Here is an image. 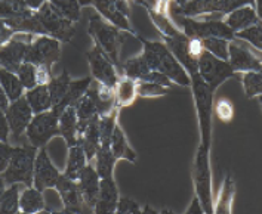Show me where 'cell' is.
I'll list each match as a JSON object with an SVG mask.
<instances>
[{
  "label": "cell",
  "instance_id": "obj_21",
  "mask_svg": "<svg viewBox=\"0 0 262 214\" xmlns=\"http://www.w3.org/2000/svg\"><path fill=\"white\" fill-rule=\"evenodd\" d=\"M99 118H101V115H99V114H95V115L89 120V123H88V127H86V130H84V133H83L82 137L77 139V145H82L88 160H92V158L97 155L98 149L101 148Z\"/></svg>",
  "mask_w": 262,
  "mask_h": 214
},
{
  "label": "cell",
  "instance_id": "obj_46",
  "mask_svg": "<svg viewBox=\"0 0 262 214\" xmlns=\"http://www.w3.org/2000/svg\"><path fill=\"white\" fill-rule=\"evenodd\" d=\"M9 129H11V126H9L8 120H6L5 114L2 112V115H0V139H2V142H5V144H8Z\"/></svg>",
  "mask_w": 262,
  "mask_h": 214
},
{
  "label": "cell",
  "instance_id": "obj_49",
  "mask_svg": "<svg viewBox=\"0 0 262 214\" xmlns=\"http://www.w3.org/2000/svg\"><path fill=\"white\" fill-rule=\"evenodd\" d=\"M187 213H203V208L200 207V202H199V197H195L191 204V207L187 210Z\"/></svg>",
  "mask_w": 262,
  "mask_h": 214
},
{
  "label": "cell",
  "instance_id": "obj_30",
  "mask_svg": "<svg viewBox=\"0 0 262 214\" xmlns=\"http://www.w3.org/2000/svg\"><path fill=\"white\" fill-rule=\"evenodd\" d=\"M36 11H31L26 2H2L0 3V15L2 19H12V18H31Z\"/></svg>",
  "mask_w": 262,
  "mask_h": 214
},
{
  "label": "cell",
  "instance_id": "obj_48",
  "mask_svg": "<svg viewBox=\"0 0 262 214\" xmlns=\"http://www.w3.org/2000/svg\"><path fill=\"white\" fill-rule=\"evenodd\" d=\"M9 98H8V94L5 93V90H2L0 89V105H2V112H6L8 111V108H9Z\"/></svg>",
  "mask_w": 262,
  "mask_h": 214
},
{
  "label": "cell",
  "instance_id": "obj_25",
  "mask_svg": "<svg viewBox=\"0 0 262 214\" xmlns=\"http://www.w3.org/2000/svg\"><path fill=\"white\" fill-rule=\"evenodd\" d=\"M111 151H113L116 160H127L130 162H135V160H137L135 152L127 145V140L124 137L123 130L117 124L114 127L113 137H111Z\"/></svg>",
  "mask_w": 262,
  "mask_h": 214
},
{
  "label": "cell",
  "instance_id": "obj_13",
  "mask_svg": "<svg viewBox=\"0 0 262 214\" xmlns=\"http://www.w3.org/2000/svg\"><path fill=\"white\" fill-rule=\"evenodd\" d=\"M207 148L200 147L195 160V186L199 200L205 204V211L212 213V200H210V174H209V157Z\"/></svg>",
  "mask_w": 262,
  "mask_h": 214
},
{
  "label": "cell",
  "instance_id": "obj_7",
  "mask_svg": "<svg viewBox=\"0 0 262 214\" xmlns=\"http://www.w3.org/2000/svg\"><path fill=\"white\" fill-rule=\"evenodd\" d=\"M54 136H61L58 114L51 109L33 117L27 127V137L33 147L43 148Z\"/></svg>",
  "mask_w": 262,
  "mask_h": 214
},
{
  "label": "cell",
  "instance_id": "obj_47",
  "mask_svg": "<svg viewBox=\"0 0 262 214\" xmlns=\"http://www.w3.org/2000/svg\"><path fill=\"white\" fill-rule=\"evenodd\" d=\"M15 31H12L11 28H8L5 24H2V37H0V41L2 44H6L8 41L11 40V37L14 36Z\"/></svg>",
  "mask_w": 262,
  "mask_h": 214
},
{
  "label": "cell",
  "instance_id": "obj_28",
  "mask_svg": "<svg viewBox=\"0 0 262 214\" xmlns=\"http://www.w3.org/2000/svg\"><path fill=\"white\" fill-rule=\"evenodd\" d=\"M86 154L82 145L70 148L69 161H67V169H66V176H69L71 180H77L79 174L83 169L86 167Z\"/></svg>",
  "mask_w": 262,
  "mask_h": 214
},
{
  "label": "cell",
  "instance_id": "obj_44",
  "mask_svg": "<svg viewBox=\"0 0 262 214\" xmlns=\"http://www.w3.org/2000/svg\"><path fill=\"white\" fill-rule=\"evenodd\" d=\"M117 213H141L138 204L134 200L127 198V197H122L119 202H117Z\"/></svg>",
  "mask_w": 262,
  "mask_h": 214
},
{
  "label": "cell",
  "instance_id": "obj_4",
  "mask_svg": "<svg viewBox=\"0 0 262 214\" xmlns=\"http://www.w3.org/2000/svg\"><path fill=\"white\" fill-rule=\"evenodd\" d=\"M172 16L175 18V21L180 26H182L184 34L190 40H205V39H210V37L224 39L227 41L235 40L234 33L222 21H197V19L181 16L173 11H172Z\"/></svg>",
  "mask_w": 262,
  "mask_h": 214
},
{
  "label": "cell",
  "instance_id": "obj_41",
  "mask_svg": "<svg viewBox=\"0 0 262 214\" xmlns=\"http://www.w3.org/2000/svg\"><path fill=\"white\" fill-rule=\"evenodd\" d=\"M137 93L145 98H154V96H163L167 93V87L160 86L157 83L150 81H138L137 83Z\"/></svg>",
  "mask_w": 262,
  "mask_h": 214
},
{
  "label": "cell",
  "instance_id": "obj_10",
  "mask_svg": "<svg viewBox=\"0 0 262 214\" xmlns=\"http://www.w3.org/2000/svg\"><path fill=\"white\" fill-rule=\"evenodd\" d=\"M34 34H18L14 39L2 44V68L9 73H18V69L24 64L30 44L34 41Z\"/></svg>",
  "mask_w": 262,
  "mask_h": 214
},
{
  "label": "cell",
  "instance_id": "obj_9",
  "mask_svg": "<svg viewBox=\"0 0 262 214\" xmlns=\"http://www.w3.org/2000/svg\"><path fill=\"white\" fill-rule=\"evenodd\" d=\"M59 58H61L59 41L48 36H39L30 44L24 62H30L36 67H46L52 71V65L59 61Z\"/></svg>",
  "mask_w": 262,
  "mask_h": 214
},
{
  "label": "cell",
  "instance_id": "obj_35",
  "mask_svg": "<svg viewBox=\"0 0 262 214\" xmlns=\"http://www.w3.org/2000/svg\"><path fill=\"white\" fill-rule=\"evenodd\" d=\"M202 41V46L205 47L209 54L216 56L221 61H228V41L224 39H216V37H210V39H205Z\"/></svg>",
  "mask_w": 262,
  "mask_h": 214
},
{
  "label": "cell",
  "instance_id": "obj_42",
  "mask_svg": "<svg viewBox=\"0 0 262 214\" xmlns=\"http://www.w3.org/2000/svg\"><path fill=\"white\" fill-rule=\"evenodd\" d=\"M215 111H216L218 118L222 121H225V123L231 121L233 115H234V109H233L231 102H230L228 99H224V98L216 102V108H215Z\"/></svg>",
  "mask_w": 262,
  "mask_h": 214
},
{
  "label": "cell",
  "instance_id": "obj_12",
  "mask_svg": "<svg viewBox=\"0 0 262 214\" xmlns=\"http://www.w3.org/2000/svg\"><path fill=\"white\" fill-rule=\"evenodd\" d=\"M56 191L61 195V200L64 202V211L66 213H84L92 211L83 201L82 192L77 180H71L69 176L59 174V179L56 182Z\"/></svg>",
  "mask_w": 262,
  "mask_h": 214
},
{
  "label": "cell",
  "instance_id": "obj_17",
  "mask_svg": "<svg viewBox=\"0 0 262 214\" xmlns=\"http://www.w3.org/2000/svg\"><path fill=\"white\" fill-rule=\"evenodd\" d=\"M77 183L80 187L84 204L91 210H94L98 202V195H99V174L98 172L94 167L86 165L79 174Z\"/></svg>",
  "mask_w": 262,
  "mask_h": 214
},
{
  "label": "cell",
  "instance_id": "obj_38",
  "mask_svg": "<svg viewBox=\"0 0 262 214\" xmlns=\"http://www.w3.org/2000/svg\"><path fill=\"white\" fill-rule=\"evenodd\" d=\"M16 76L19 77L23 86L28 90H31L37 86V67L30 62H24L18 69Z\"/></svg>",
  "mask_w": 262,
  "mask_h": 214
},
{
  "label": "cell",
  "instance_id": "obj_23",
  "mask_svg": "<svg viewBox=\"0 0 262 214\" xmlns=\"http://www.w3.org/2000/svg\"><path fill=\"white\" fill-rule=\"evenodd\" d=\"M91 83H92V79H91V77H86V79H83V80L71 81V86H70L69 92L66 94V98H64L56 107L52 108V111L61 117V114H62L67 108L74 107V104L82 98L83 94L88 92Z\"/></svg>",
  "mask_w": 262,
  "mask_h": 214
},
{
  "label": "cell",
  "instance_id": "obj_8",
  "mask_svg": "<svg viewBox=\"0 0 262 214\" xmlns=\"http://www.w3.org/2000/svg\"><path fill=\"white\" fill-rule=\"evenodd\" d=\"M246 2H235V0H195V2H182V3H172V11L181 16L190 18L197 16L200 14H209V12H221L228 14L235 9L245 6Z\"/></svg>",
  "mask_w": 262,
  "mask_h": 214
},
{
  "label": "cell",
  "instance_id": "obj_31",
  "mask_svg": "<svg viewBox=\"0 0 262 214\" xmlns=\"http://www.w3.org/2000/svg\"><path fill=\"white\" fill-rule=\"evenodd\" d=\"M0 80H2V87L5 90V93L8 94L9 101L15 102L18 101L21 96H23V83L19 80V77L14 74V73H9L6 69L2 68V73H0Z\"/></svg>",
  "mask_w": 262,
  "mask_h": 214
},
{
  "label": "cell",
  "instance_id": "obj_19",
  "mask_svg": "<svg viewBox=\"0 0 262 214\" xmlns=\"http://www.w3.org/2000/svg\"><path fill=\"white\" fill-rule=\"evenodd\" d=\"M117 202H119V191L117 186L110 179H101L99 180V195H98V202L94 208V211L98 214H107L114 213L117 208Z\"/></svg>",
  "mask_w": 262,
  "mask_h": 214
},
{
  "label": "cell",
  "instance_id": "obj_15",
  "mask_svg": "<svg viewBox=\"0 0 262 214\" xmlns=\"http://www.w3.org/2000/svg\"><path fill=\"white\" fill-rule=\"evenodd\" d=\"M228 64L233 71H252L261 73V59L256 58L246 46L237 43L235 40L228 43Z\"/></svg>",
  "mask_w": 262,
  "mask_h": 214
},
{
  "label": "cell",
  "instance_id": "obj_2",
  "mask_svg": "<svg viewBox=\"0 0 262 214\" xmlns=\"http://www.w3.org/2000/svg\"><path fill=\"white\" fill-rule=\"evenodd\" d=\"M89 34L95 41V44L102 49V52L110 58L113 64L120 69L119 62V52L123 44L124 36L123 33L111 24H107L99 15H91L89 18Z\"/></svg>",
  "mask_w": 262,
  "mask_h": 214
},
{
  "label": "cell",
  "instance_id": "obj_14",
  "mask_svg": "<svg viewBox=\"0 0 262 214\" xmlns=\"http://www.w3.org/2000/svg\"><path fill=\"white\" fill-rule=\"evenodd\" d=\"M3 114L11 126L15 139H18L24 132H27V127L33 120V109L30 107L26 96H21L18 101L12 102L8 111Z\"/></svg>",
  "mask_w": 262,
  "mask_h": 214
},
{
  "label": "cell",
  "instance_id": "obj_6",
  "mask_svg": "<svg viewBox=\"0 0 262 214\" xmlns=\"http://www.w3.org/2000/svg\"><path fill=\"white\" fill-rule=\"evenodd\" d=\"M197 69L212 93L218 89L222 81L234 77L235 74L228 62L218 59L216 56L209 54L205 49L197 59Z\"/></svg>",
  "mask_w": 262,
  "mask_h": 214
},
{
  "label": "cell",
  "instance_id": "obj_33",
  "mask_svg": "<svg viewBox=\"0 0 262 214\" xmlns=\"http://www.w3.org/2000/svg\"><path fill=\"white\" fill-rule=\"evenodd\" d=\"M116 117H117V108H113L108 114L101 115L99 118V136H101V148H111V137L116 127Z\"/></svg>",
  "mask_w": 262,
  "mask_h": 214
},
{
  "label": "cell",
  "instance_id": "obj_27",
  "mask_svg": "<svg viewBox=\"0 0 262 214\" xmlns=\"http://www.w3.org/2000/svg\"><path fill=\"white\" fill-rule=\"evenodd\" d=\"M19 208L24 213H37L46 210L41 191L36 187H27L19 197Z\"/></svg>",
  "mask_w": 262,
  "mask_h": 214
},
{
  "label": "cell",
  "instance_id": "obj_40",
  "mask_svg": "<svg viewBox=\"0 0 262 214\" xmlns=\"http://www.w3.org/2000/svg\"><path fill=\"white\" fill-rule=\"evenodd\" d=\"M234 37H238L242 40H248L250 41L258 51L262 49V30L261 26H253V27H249L246 30H242L238 33H235Z\"/></svg>",
  "mask_w": 262,
  "mask_h": 214
},
{
  "label": "cell",
  "instance_id": "obj_20",
  "mask_svg": "<svg viewBox=\"0 0 262 214\" xmlns=\"http://www.w3.org/2000/svg\"><path fill=\"white\" fill-rule=\"evenodd\" d=\"M222 22L230 28L233 33H238V31L246 30V28L252 27V26H258L259 18L256 15L255 6L245 5V6L233 11L225 18V21H222Z\"/></svg>",
  "mask_w": 262,
  "mask_h": 214
},
{
  "label": "cell",
  "instance_id": "obj_1",
  "mask_svg": "<svg viewBox=\"0 0 262 214\" xmlns=\"http://www.w3.org/2000/svg\"><path fill=\"white\" fill-rule=\"evenodd\" d=\"M139 40L144 44V58L151 71H157L166 76L167 79L175 81L181 86H191V79L188 77L185 68L177 61V58L166 47L163 43L148 41L137 34Z\"/></svg>",
  "mask_w": 262,
  "mask_h": 214
},
{
  "label": "cell",
  "instance_id": "obj_45",
  "mask_svg": "<svg viewBox=\"0 0 262 214\" xmlns=\"http://www.w3.org/2000/svg\"><path fill=\"white\" fill-rule=\"evenodd\" d=\"M14 149L9 144H5V142H2V145H0V162H2V172H5L6 169H8V165H9V161L12 158V155H14Z\"/></svg>",
  "mask_w": 262,
  "mask_h": 214
},
{
  "label": "cell",
  "instance_id": "obj_34",
  "mask_svg": "<svg viewBox=\"0 0 262 214\" xmlns=\"http://www.w3.org/2000/svg\"><path fill=\"white\" fill-rule=\"evenodd\" d=\"M116 162V157L113 151L107 148H99L97 152V172L101 179L113 177V167Z\"/></svg>",
  "mask_w": 262,
  "mask_h": 214
},
{
  "label": "cell",
  "instance_id": "obj_32",
  "mask_svg": "<svg viewBox=\"0 0 262 214\" xmlns=\"http://www.w3.org/2000/svg\"><path fill=\"white\" fill-rule=\"evenodd\" d=\"M70 86H71V80H70V74L67 69L62 71V74L56 79H52L51 83L48 84L49 92H51V99H52V108L56 107L69 92Z\"/></svg>",
  "mask_w": 262,
  "mask_h": 214
},
{
  "label": "cell",
  "instance_id": "obj_5",
  "mask_svg": "<svg viewBox=\"0 0 262 214\" xmlns=\"http://www.w3.org/2000/svg\"><path fill=\"white\" fill-rule=\"evenodd\" d=\"M34 18L40 24L45 36H51L58 41H70L76 33L73 22L66 19L52 3L45 2L40 9L34 12Z\"/></svg>",
  "mask_w": 262,
  "mask_h": 214
},
{
  "label": "cell",
  "instance_id": "obj_50",
  "mask_svg": "<svg viewBox=\"0 0 262 214\" xmlns=\"http://www.w3.org/2000/svg\"><path fill=\"white\" fill-rule=\"evenodd\" d=\"M116 5H117L119 11H120L124 16L129 15V9H127V3H126V2H117V0H116Z\"/></svg>",
  "mask_w": 262,
  "mask_h": 214
},
{
  "label": "cell",
  "instance_id": "obj_16",
  "mask_svg": "<svg viewBox=\"0 0 262 214\" xmlns=\"http://www.w3.org/2000/svg\"><path fill=\"white\" fill-rule=\"evenodd\" d=\"M59 179V172L56 170L49 160L48 152L45 147L41 148L40 152L36 157V164H34V186L39 191H45L48 187H55L56 182Z\"/></svg>",
  "mask_w": 262,
  "mask_h": 214
},
{
  "label": "cell",
  "instance_id": "obj_39",
  "mask_svg": "<svg viewBox=\"0 0 262 214\" xmlns=\"http://www.w3.org/2000/svg\"><path fill=\"white\" fill-rule=\"evenodd\" d=\"M243 87L248 98H253L262 93V74L249 71L243 76Z\"/></svg>",
  "mask_w": 262,
  "mask_h": 214
},
{
  "label": "cell",
  "instance_id": "obj_36",
  "mask_svg": "<svg viewBox=\"0 0 262 214\" xmlns=\"http://www.w3.org/2000/svg\"><path fill=\"white\" fill-rule=\"evenodd\" d=\"M19 210V186L14 183L2 194V211L16 213Z\"/></svg>",
  "mask_w": 262,
  "mask_h": 214
},
{
  "label": "cell",
  "instance_id": "obj_29",
  "mask_svg": "<svg viewBox=\"0 0 262 214\" xmlns=\"http://www.w3.org/2000/svg\"><path fill=\"white\" fill-rule=\"evenodd\" d=\"M122 68L124 69V77H129V79L135 81L144 80L151 73V69L148 67V64H147V61H145L142 54L135 56V58L127 59Z\"/></svg>",
  "mask_w": 262,
  "mask_h": 214
},
{
  "label": "cell",
  "instance_id": "obj_3",
  "mask_svg": "<svg viewBox=\"0 0 262 214\" xmlns=\"http://www.w3.org/2000/svg\"><path fill=\"white\" fill-rule=\"evenodd\" d=\"M37 148L33 145H23L14 149V155L9 161L8 169L2 173L6 183L14 185L16 182L24 183L27 187L34 185V164Z\"/></svg>",
  "mask_w": 262,
  "mask_h": 214
},
{
  "label": "cell",
  "instance_id": "obj_43",
  "mask_svg": "<svg viewBox=\"0 0 262 214\" xmlns=\"http://www.w3.org/2000/svg\"><path fill=\"white\" fill-rule=\"evenodd\" d=\"M233 195H234V187H233L231 180L227 179V180H225V187L222 189V198L220 200V205H218V208H216L218 213H225V211L228 213V211H230L228 207H227V204H231Z\"/></svg>",
  "mask_w": 262,
  "mask_h": 214
},
{
  "label": "cell",
  "instance_id": "obj_22",
  "mask_svg": "<svg viewBox=\"0 0 262 214\" xmlns=\"http://www.w3.org/2000/svg\"><path fill=\"white\" fill-rule=\"evenodd\" d=\"M77 127H79V118H77L76 108L69 107L59 117V132L61 136L66 139L69 148L77 145Z\"/></svg>",
  "mask_w": 262,
  "mask_h": 214
},
{
  "label": "cell",
  "instance_id": "obj_37",
  "mask_svg": "<svg viewBox=\"0 0 262 214\" xmlns=\"http://www.w3.org/2000/svg\"><path fill=\"white\" fill-rule=\"evenodd\" d=\"M52 5L61 12V15L66 19H69L71 22H76V21L80 19V3L79 2H71V0L59 2V0H52Z\"/></svg>",
  "mask_w": 262,
  "mask_h": 214
},
{
  "label": "cell",
  "instance_id": "obj_26",
  "mask_svg": "<svg viewBox=\"0 0 262 214\" xmlns=\"http://www.w3.org/2000/svg\"><path fill=\"white\" fill-rule=\"evenodd\" d=\"M116 89V108L129 107L130 104H134L137 98V81L129 77H123L117 81Z\"/></svg>",
  "mask_w": 262,
  "mask_h": 214
},
{
  "label": "cell",
  "instance_id": "obj_24",
  "mask_svg": "<svg viewBox=\"0 0 262 214\" xmlns=\"http://www.w3.org/2000/svg\"><path fill=\"white\" fill-rule=\"evenodd\" d=\"M26 98L34 115L49 111V108H52V99H51V92H49L48 84H39L34 89L28 90Z\"/></svg>",
  "mask_w": 262,
  "mask_h": 214
},
{
  "label": "cell",
  "instance_id": "obj_11",
  "mask_svg": "<svg viewBox=\"0 0 262 214\" xmlns=\"http://www.w3.org/2000/svg\"><path fill=\"white\" fill-rule=\"evenodd\" d=\"M86 58L89 61L92 76L97 79L99 83H102L104 86H107L108 89H116L117 86V71L114 65L110 62V58L102 52V49L99 46H94L91 51L86 52Z\"/></svg>",
  "mask_w": 262,
  "mask_h": 214
},
{
  "label": "cell",
  "instance_id": "obj_18",
  "mask_svg": "<svg viewBox=\"0 0 262 214\" xmlns=\"http://www.w3.org/2000/svg\"><path fill=\"white\" fill-rule=\"evenodd\" d=\"M80 5H92V6H95V9L104 15L114 27L119 28V30H124V31H127V33L135 34L134 28L130 27V24H129V21H127V16H124V15L119 11V8H117V5H116V0L82 2Z\"/></svg>",
  "mask_w": 262,
  "mask_h": 214
}]
</instances>
